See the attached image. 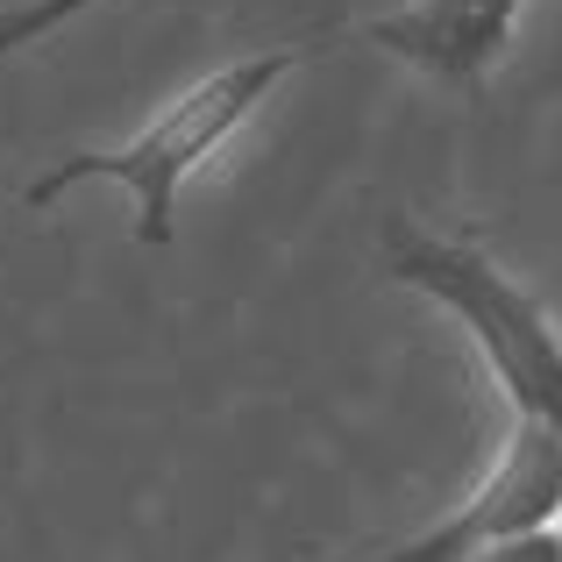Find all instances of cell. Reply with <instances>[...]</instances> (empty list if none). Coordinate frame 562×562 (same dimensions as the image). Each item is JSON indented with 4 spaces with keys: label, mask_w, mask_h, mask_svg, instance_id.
Masks as SVG:
<instances>
[{
    "label": "cell",
    "mask_w": 562,
    "mask_h": 562,
    "mask_svg": "<svg viewBox=\"0 0 562 562\" xmlns=\"http://www.w3.org/2000/svg\"><path fill=\"white\" fill-rule=\"evenodd\" d=\"M520 8L527 0H406V8L378 14L363 36H371L378 50L406 57V65L427 71V79L477 93L484 71L506 57Z\"/></svg>",
    "instance_id": "obj_4"
},
{
    "label": "cell",
    "mask_w": 562,
    "mask_h": 562,
    "mask_svg": "<svg viewBox=\"0 0 562 562\" xmlns=\"http://www.w3.org/2000/svg\"><path fill=\"white\" fill-rule=\"evenodd\" d=\"M384 278L427 292L435 306L463 321L477 357L492 363L498 392L513 398V413L562 427V335L549 306L527 285H513L477 243H449V235H427L413 221H384Z\"/></svg>",
    "instance_id": "obj_2"
},
{
    "label": "cell",
    "mask_w": 562,
    "mask_h": 562,
    "mask_svg": "<svg viewBox=\"0 0 562 562\" xmlns=\"http://www.w3.org/2000/svg\"><path fill=\"white\" fill-rule=\"evenodd\" d=\"M562 513V427L535 420V413H513V441L498 449L492 477L449 513L427 535H413L406 549L371 555V562H477L498 541H520L555 527Z\"/></svg>",
    "instance_id": "obj_3"
},
{
    "label": "cell",
    "mask_w": 562,
    "mask_h": 562,
    "mask_svg": "<svg viewBox=\"0 0 562 562\" xmlns=\"http://www.w3.org/2000/svg\"><path fill=\"white\" fill-rule=\"evenodd\" d=\"M314 50H321V43H278V50H257V57H235V65L206 71V79H192L171 108H157V122L143 128L136 143L65 157V165H50L36 186L22 192V200L29 206H50V200H65L71 186L108 179V186H122L128 200H136V243L143 249H165L186 179L263 108V100H271V86L285 79V71H300Z\"/></svg>",
    "instance_id": "obj_1"
},
{
    "label": "cell",
    "mask_w": 562,
    "mask_h": 562,
    "mask_svg": "<svg viewBox=\"0 0 562 562\" xmlns=\"http://www.w3.org/2000/svg\"><path fill=\"white\" fill-rule=\"evenodd\" d=\"M477 562H562V535H555V527H541V535L498 541V549H492V555H477Z\"/></svg>",
    "instance_id": "obj_6"
},
{
    "label": "cell",
    "mask_w": 562,
    "mask_h": 562,
    "mask_svg": "<svg viewBox=\"0 0 562 562\" xmlns=\"http://www.w3.org/2000/svg\"><path fill=\"white\" fill-rule=\"evenodd\" d=\"M86 8H93V0H29V8H8L0 14V57L22 50V43H36L43 29L71 22V14H86Z\"/></svg>",
    "instance_id": "obj_5"
},
{
    "label": "cell",
    "mask_w": 562,
    "mask_h": 562,
    "mask_svg": "<svg viewBox=\"0 0 562 562\" xmlns=\"http://www.w3.org/2000/svg\"><path fill=\"white\" fill-rule=\"evenodd\" d=\"M555 535H562V527H555Z\"/></svg>",
    "instance_id": "obj_7"
}]
</instances>
